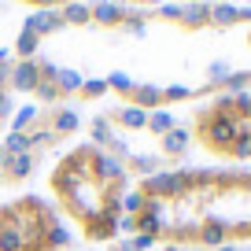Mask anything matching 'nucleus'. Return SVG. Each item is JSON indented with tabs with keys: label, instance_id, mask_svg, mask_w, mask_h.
I'll return each instance as SVG.
<instances>
[{
	"label": "nucleus",
	"instance_id": "4468645a",
	"mask_svg": "<svg viewBox=\"0 0 251 251\" xmlns=\"http://www.w3.org/2000/svg\"><path fill=\"white\" fill-rule=\"evenodd\" d=\"M81 85H85L81 71H74V67H59V74H55V89H59L63 96H67V93H81Z\"/></svg>",
	"mask_w": 251,
	"mask_h": 251
},
{
	"label": "nucleus",
	"instance_id": "39448f33",
	"mask_svg": "<svg viewBox=\"0 0 251 251\" xmlns=\"http://www.w3.org/2000/svg\"><path fill=\"white\" fill-rule=\"evenodd\" d=\"M37 81H41L37 59H19V63H11V78H8L11 89H19V93H33V89H37Z\"/></svg>",
	"mask_w": 251,
	"mask_h": 251
},
{
	"label": "nucleus",
	"instance_id": "423d86ee",
	"mask_svg": "<svg viewBox=\"0 0 251 251\" xmlns=\"http://www.w3.org/2000/svg\"><path fill=\"white\" fill-rule=\"evenodd\" d=\"M188 144H192V133H188L185 126H174L170 133H163L159 137V155H170V159H181L188 151Z\"/></svg>",
	"mask_w": 251,
	"mask_h": 251
},
{
	"label": "nucleus",
	"instance_id": "2eb2a0df",
	"mask_svg": "<svg viewBox=\"0 0 251 251\" xmlns=\"http://www.w3.org/2000/svg\"><path fill=\"white\" fill-rule=\"evenodd\" d=\"M115 118L126 126V129H144V126H148V111L133 107V103H126L122 111H115Z\"/></svg>",
	"mask_w": 251,
	"mask_h": 251
},
{
	"label": "nucleus",
	"instance_id": "5701e85b",
	"mask_svg": "<svg viewBox=\"0 0 251 251\" xmlns=\"http://www.w3.org/2000/svg\"><path fill=\"white\" fill-rule=\"evenodd\" d=\"M122 30L144 37V30H148V15H141V11H126V15H122Z\"/></svg>",
	"mask_w": 251,
	"mask_h": 251
},
{
	"label": "nucleus",
	"instance_id": "aec40b11",
	"mask_svg": "<svg viewBox=\"0 0 251 251\" xmlns=\"http://www.w3.org/2000/svg\"><path fill=\"white\" fill-rule=\"evenodd\" d=\"M144 203H148V196H144L141 188H133V192H126V196H122V214H133V218H137V214L144 211Z\"/></svg>",
	"mask_w": 251,
	"mask_h": 251
},
{
	"label": "nucleus",
	"instance_id": "c756f323",
	"mask_svg": "<svg viewBox=\"0 0 251 251\" xmlns=\"http://www.w3.org/2000/svg\"><path fill=\"white\" fill-rule=\"evenodd\" d=\"M118 229H122V233H137V218L133 214H122V218H118Z\"/></svg>",
	"mask_w": 251,
	"mask_h": 251
},
{
	"label": "nucleus",
	"instance_id": "f3484780",
	"mask_svg": "<svg viewBox=\"0 0 251 251\" xmlns=\"http://www.w3.org/2000/svg\"><path fill=\"white\" fill-rule=\"evenodd\" d=\"M81 126V118H78V111H71V107H63V111H55V118H52V133H74Z\"/></svg>",
	"mask_w": 251,
	"mask_h": 251
},
{
	"label": "nucleus",
	"instance_id": "393cba45",
	"mask_svg": "<svg viewBox=\"0 0 251 251\" xmlns=\"http://www.w3.org/2000/svg\"><path fill=\"white\" fill-rule=\"evenodd\" d=\"M33 96H37L41 103H59L63 93L55 89V81H37V89H33Z\"/></svg>",
	"mask_w": 251,
	"mask_h": 251
},
{
	"label": "nucleus",
	"instance_id": "bb28decb",
	"mask_svg": "<svg viewBox=\"0 0 251 251\" xmlns=\"http://www.w3.org/2000/svg\"><path fill=\"white\" fill-rule=\"evenodd\" d=\"M103 93H107V81L103 78H85V85H81V96H85V100H100Z\"/></svg>",
	"mask_w": 251,
	"mask_h": 251
},
{
	"label": "nucleus",
	"instance_id": "412c9836",
	"mask_svg": "<svg viewBox=\"0 0 251 251\" xmlns=\"http://www.w3.org/2000/svg\"><path fill=\"white\" fill-rule=\"evenodd\" d=\"M0 148L8 151V155H26V151H30V137L26 133H8Z\"/></svg>",
	"mask_w": 251,
	"mask_h": 251
},
{
	"label": "nucleus",
	"instance_id": "a878e982",
	"mask_svg": "<svg viewBox=\"0 0 251 251\" xmlns=\"http://www.w3.org/2000/svg\"><path fill=\"white\" fill-rule=\"evenodd\" d=\"M192 96L196 93H192L188 85H166L163 89V103H181V100H192Z\"/></svg>",
	"mask_w": 251,
	"mask_h": 251
},
{
	"label": "nucleus",
	"instance_id": "2f4dec72",
	"mask_svg": "<svg viewBox=\"0 0 251 251\" xmlns=\"http://www.w3.org/2000/svg\"><path fill=\"white\" fill-rule=\"evenodd\" d=\"M211 251H240V244H222V248H211Z\"/></svg>",
	"mask_w": 251,
	"mask_h": 251
},
{
	"label": "nucleus",
	"instance_id": "e433bc0d",
	"mask_svg": "<svg viewBox=\"0 0 251 251\" xmlns=\"http://www.w3.org/2000/svg\"><path fill=\"white\" fill-rule=\"evenodd\" d=\"M93 4H96V0H93Z\"/></svg>",
	"mask_w": 251,
	"mask_h": 251
},
{
	"label": "nucleus",
	"instance_id": "f8f14e48",
	"mask_svg": "<svg viewBox=\"0 0 251 251\" xmlns=\"http://www.w3.org/2000/svg\"><path fill=\"white\" fill-rule=\"evenodd\" d=\"M37 118H41V107H37V103H23V107L11 115V133H30Z\"/></svg>",
	"mask_w": 251,
	"mask_h": 251
},
{
	"label": "nucleus",
	"instance_id": "6ab92c4d",
	"mask_svg": "<svg viewBox=\"0 0 251 251\" xmlns=\"http://www.w3.org/2000/svg\"><path fill=\"white\" fill-rule=\"evenodd\" d=\"M129 166H133L137 174H144V177H151V174L163 170V155H133V159H129Z\"/></svg>",
	"mask_w": 251,
	"mask_h": 251
},
{
	"label": "nucleus",
	"instance_id": "c85d7f7f",
	"mask_svg": "<svg viewBox=\"0 0 251 251\" xmlns=\"http://www.w3.org/2000/svg\"><path fill=\"white\" fill-rule=\"evenodd\" d=\"M155 15H159V19H166V23H177V19H181V4H159Z\"/></svg>",
	"mask_w": 251,
	"mask_h": 251
},
{
	"label": "nucleus",
	"instance_id": "dca6fc26",
	"mask_svg": "<svg viewBox=\"0 0 251 251\" xmlns=\"http://www.w3.org/2000/svg\"><path fill=\"white\" fill-rule=\"evenodd\" d=\"M111 141H115L111 118H107V115H96V118H93V144H96V148H111Z\"/></svg>",
	"mask_w": 251,
	"mask_h": 251
},
{
	"label": "nucleus",
	"instance_id": "1a4fd4ad",
	"mask_svg": "<svg viewBox=\"0 0 251 251\" xmlns=\"http://www.w3.org/2000/svg\"><path fill=\"white\" fill-rule=\"evenodd\" d=\"M185 30H200V26H211V0L207 4H181V19Z\"/></svg>",
	"mask_w": 251,
	"mask_h": 251
},
{
	"label": "nucleus",
	"instance_id": "7c9ffc66",
	"mask_svg": "<svg viewBox=\"0 0 251 251\" xmlns=\"http://www.w3.org/2000/svg\"><path fill=\"white\" fill-rule=\"evenodd\" d=\"M8 115H11V96H8V89H4V93H0V122Z\"/></svg>",
	"mask_w": 251,
	"mask_h": 251
},
{
	"label": "nucleus",
	"instance_id": "6e6552de",
	"mask_svg": "<svg viewBox=\"0 0 251 251\" xmlns=\"http://www.w3.org/2000/svg\"><path fill=\"white\" fill-rule=\"evenodd\" d=\"M59 19H63V26H85V23H93V4L89 0H67V4H59Z\"/></svg>",
	"mask_w": 251,
	"mask_h": 251
},
{
	"label": "nucleus",
	"instance_id": "7ed1b4c3",
	"mask_svg": "<svg viewBox=\"0 0 251 251\" xmlns=\"http://www.w3.org/2000/svg\"><path fill=\"white\" fill-rule=\"evenodd\" d=\"M236 23H251V8L229 4V0H211V26L226 30V26H236Z\"/></svg>",
	"mask_w": 251,
	"mask_h": 251
},
{
	"label": "nucleus",
	"instance_id": "c9c22d12",
	"mask_svg": "<svg viewBox=\"0 0 251 251\" xmlns=\"http://www.w3.org/2000/svg\"><path fill=\"white\" fill-rule=\"evenodd\" d=\"M118 4H129V0H118Z\"/></svg>",
	"mask_w": 251,
	"mask_h": 251
},
{
	"label": "nucleus",
	"instance_id": "20e7f679",
	"mask_svg": "<svg viewBox=\"0 0 251 251\" xmlns=\"http://www.w3.org/2000/svg\"><path fill=\"white\" fill-rule=\"evenodd\" d=\"M23 30L33 33V37H45V33L63 30V19H59V11H55V8H37V11H30V15H26Z\"/></svg>",
	"mask_w": 251,
	"mask_h": 251
},
{
	"label": "nucleus",
	"instance_id": "f03ea898",
	"mask_svg": "<svg viewBox=\"0 0 251 251\" xmlns=\"http://www.w3.org/2000/svg\"><path fill=\"white\" fill-rule=\"evenodd\" d=\"M89 166H93V181H107L111 192H122V185H126V163H118L115 155H103V151L89 148Z\"/></svg>",
	"mask_w": 251,
	"mask_h": 251
},
{
	"label": "nucleus",
	"instance_id": "ddd939ff",
	"mask_svg": "<svg viewBox=\"0 0 251 251\" xmlns=\"http://www.w3.org/2000/svg\"><path fill=\"white\" fill-rule=\"evenodd\" d=\"M174 126H177V118L170 115V107H155V111H148V133H155V137H163V133H170Z\"/></svg>",
	"mask_w": 251,
	"mask_h": 251
},
{
	"label": "nucleus",
	"instance_id": "9b49d317",
	"mask_svg": "<svg viewBox=\"0 0 251 251\" xmlns=\"http://www.w3.org/2000/svg\"><path fill=\"white\" fill-rule=\"evenodd\" d=\"M129 100H133V107H141V111H155V107H163V89L159 85H133Z\"/></svg>",
	"mask_w": 251,
	"mask_h": 251
},
{
	"label": "nucleus",
	"instance_id": "473e14b6",
	"mask_svg": "<svg viewBox=\"0 0 251 251\" xmlns=\"http://www.w3.org/2000/svg\"><path fill=\"white\" fill-rule=\"evenodd\" d=\"M11 59V48H0V63H8Z\"/></svg>",
	"mask_w": 251,
	"mask_h": 251
},
{
	"label": "nucleus",
	"instance_id": "f704fd0d",
	"mask_svg": "<svg viewBox=\"0 0 251 251\" xmlns=\"http://www.w3.org/2000/svg\"><path fill=\"white\" fill-rule=\"evenodd\" d=\"M141 4H155V8H159V4H163V0H141Z\"/></svg>",
	"mask_w": 251,
	"mask_h": 251
},
{
	"label": "nucleus",
	"instance_id": "0eeeda50",
	"mask_svg": "<svg viewBox=\"0 0 251 251\" xmlns=\"http://www.w3.org/2000/svg\"><path fill=\"white\" fill-rule=\"evenodd\" d=\"M33 166H37V151H26V155H8V163H4V170H0V177L4 181H23L33 174Z\"/></svg>",
	"mask_w": 251,
	"mask_h": 251
},
{
	"label": "nucleus",
	"instance_id": "f257e3e1",
	"mask_svg": "<svg viewBox=\"0 0 251 251\" xmlns=\"http://www.w3.org/2000/svg\"><path fill=\"white\" fill-rule=\"evenodd\" d=\"M141 192L144 196H155V200H181V196H188L185 170H159V174H151V177L141 185Z\"/></svg>",
	"mask_w": 251,
	"mask_h": 251
},
{
	"label": "nucleus",
	"instance_id": "a211bd4d",
	"mask_svg": "<svg viewBox=\"0 0 251 251\" xmlns=\"http://www.w3.org/2000/svg\"><path fill=\"white\" fill-rule=\"evenodd\" d=\"M37 48H41V37H33V33H19L15 37V48H11V55H19V59H37Z\"/></svg>",
	"mask_w": 251,
	"mask_h": 251
},
{
	"label": "nucleus",
	"instance_id": "cd10ccee",
	"mask_svg": "<svg viewBox=\"0 0 251 251\" xmlns=\"http://www.w3.org/2000/svg\"><path fill=\"white\" fill-rule=\"evenodd\" d=\"M229 159H251V133H240L229 148Z\"/></svg>",
	"mask_w": 251,
	"mask_h": 251
},
{
	"label": "nucleus",
	"instance_id": "72a5a7b5",
	"mask_svg": "<svg viewBox=\"0 0 251 251\" xmlns=\"http://www.w3.org/2000/svg\"><path fill=\"white\" fill-rule=\"evenodd\" d=\"M4 163H8V151H4V148H0V170H4Z\"/></svg>",
	"mask_w": 251,
	"mask_h": 251
},
{
	"label": "nucleus",
	"instance_id": "9d476101",
	"mask_svg": "<svg viewBox=\"0 0 251 251\" xmlns=\"http://www.w3.org/2000/svg\"><path fill=\"white\" fill-rule=\"evenodd\" d=\"M122 15H126V8L115 4V0H96L93 4V23H100V26H122Z\"/></svg>",
	"mask_w": 251,
	"mask_h": 251
},
{
	"label": "nucleus",
	"instance_id": "b1692460",
	"mask_svg": "<svg viewBox=\"0 0 251 251\" xmlns=\"http://www.w3.org/2000/svg\"><path fill=\"white\" fill-rule=\"evenodd\" d=\"M103 81H107V93H111V89H115V93H126V96L133 93V85H137V81L129 78V74H122V71L107 74V78H103Z\"/></svg>",
	"mask_w": 251,
	"mask_h": 251
},
{
	"label": "nucleus",
	"instance_id": "4be33fe9",
	"mask_svg": "<svg viewBox=\"0 0 251 251\" xmlns=\"http://www.w3.org/2000/svg\"><path fill=\"white\" fill-rule=\"evenodd\" d=\"M71 244V233L55 222V226H48V233H45V248H52V251H59V248H67Z\"/></svg>",
	"mask_w": 251,
	"mask_h": 251
}]
</instances>
